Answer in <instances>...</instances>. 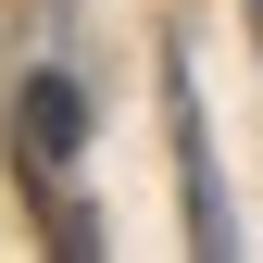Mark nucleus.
<instances>
[{"instance_id":"obj_3","label":"nucleus","mask_w":263,"mask_h":263,"mask_svg":"<svg viewBox=\"0 0 263 263\" xmlns=\"http://www.w3.org/2000/svg\"><path fill=\"white\" fill-rule=\"evenodd\" d=\"M251 13H263V0H251Z\"/></svg>"},{"instance_id":"obj_1","label":"nucleus","mask_w":263,"mask_h":263,"mask_svg":"<svg viewBox=\"0 0 263 263\" xmlns=\"http://www.w3.org/2000/svg\"><path fill=\"white\" fill-rule=\"evenodd\" d=\"M163 113H176V176H188V251H238L226 238V188L201 163V88H188V63H163Z\"/></svg>"},{"instance_id":"obj_2","label":"nucleus","mask_w":263,"mask_h":263,"mask_svg":"<svg viewBox=\"0 0 263 263\" xmlns=\"http://www.w3.org/2000/svg\"><path fill=\"white\" fill-rule=\"evenodd\" d=\"M13 138H25V163H76V138H88V101H76V76H25L13 88Z\"/></svg>"}]
</instances>
